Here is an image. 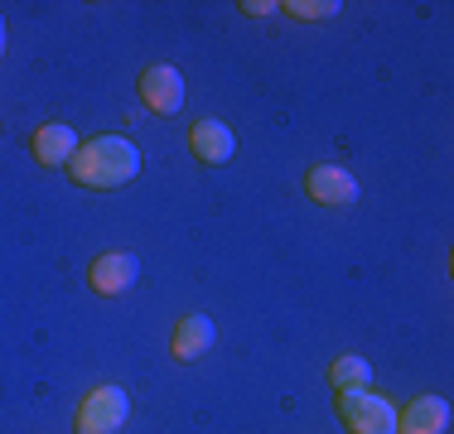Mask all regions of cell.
<instances>
[{"instance_id":"4fadbf2b","label":"cell","mask_w":454,"mask_h":434,"mask_svg":"<svg viewBox=\"0 0 454 434\" xmlns=\"http://www.w3.org/2000/svg\"><path fill=\"white\" fill-rule=\"evenodd\" d=\"M0 53H5V15H0Z\"/></svg>"},{"instance_id":"7a4b0ae2","label":"cell","mask_w":454,"mask_h":434,"mask_svg":"<svg viewBox=\"0 0 454 434\" xmlns=\"http://www.w3.org/2000/svg\"><path fill=\"white\" fill-rule=\"evenodd\" d=\"M333 410L348 425V434H396V410L387 396H372V391H339L333 396Z\"/></svg>"},{"instance_id":"277c9868","label":"cell","mask_w":454,"mask_h":434,"mask_svg":"<svg viewBox=\"0 0 454 434\" xmlns=\"http://www.w3.org/2000/svg\"><path fill=\"white\" fill-rule=\"evenodd\" d=\"M305 193L319 208H348V203H358V179L339 165H315L305 174Z\"/></svg>"},{"instance_id":"30bf717a","label":"cell","mask_w":454,"mask_h":434,"mask_svg":"<svg viewBox=\"0 0 454 434\" xmlns=\"http://www.w3.org/2000/svg\"><path fill=\"white\" fill-rule=\"evenodd\" d=\"M218 338V329H213L208 314H184L175 323V338H169V353L179 357V362H193V357H203Z\"/></svg>"},{"instance_id":"7c38bea8","label":"cell","mask_w":454,"mask_h":434,"mask_svg":"<svg viewBox=\"0 0 454 434\" xmlns=\"http://www.w3.org/2000/svg\"><path fill=\"white\" fill-rule=\"evenodd\" d=\"M276 10H286V15H295V19H329V15H339V0H290V5H276Z\"/></svg>"},{"instance_id":"8fae6325","label":"cell","mask_w":454,"mask_h":434,"mask_svg":"<svg viewBox=\"0 0 454 434\" xmlns=\"http://www.w3.org/2000/svg\"><path fill=\"white\" fill-rule=\"evenodd\" d=\"M329 382L339 386V391H367V382H372V362L358 353H348V357H333V367H329Z\"/></svg>"},{"instance_id":"52a82bcc","label":"cell","mask_w":454,"mask_h":434,"mask_svg":"<svg viewBox=\"0 0 454 434\" xmlns=\"http://www.w3.org/2000/svg\"><path fill=\"white\" fill-rule=\"evenodd\" d=\"M189 155L199 159V165H227V159L237 155V136H232V126H223V121H193L189 130Z\"/></svg>"},{"instance_id":"5b68a950","label":"cell","mask_w":454,"mask_h":434,"mask_svg":"<svg viewBox=\"0 0 454 434\" xmlns=\"http://www.w3.org/2000/svg\"><path fill=\"white\" fill-rule=\"evenodd\" d=\"M140 102L155 116H175L184 106V73L169 68V63H155V68L140 73Z\"/></svg>"},{"instance_id":"9c48e42d","label":"cell","mask_w":454,"mask_h":434,"mask_svg":"<svg viewBox=\"0 0 454 434\" xmlns=\"http://www.w3.org/2000/svg\"><path fill=\"white\" fill-rule=\"evenodd\" d=\"M29 150H35V159H39L44 169H59V165H68V159L78 155V130L63 126V121H49V126L35 130Z\"/></svg>"},{"instance_id":"ba28073f","label":"cell","mask_w":454,"mask_h":434,"mask_svg":"<svg viewBox=\"0 0 454 434\" xmlns=\"http://www.w3.org/2000/svg\"><path fill=\"white\" fill-rule=\"evenodd\" d=\"M445 430H450L445 396H416L406 410H396V434H445Z\"/></svg>"},{"instance_id":"6da1fadb","label":"cell","mask_w":454,"mask_h":434,"mask_svg":"<svg viewBox=\"0 0 454 434\" xmlns=\"http://www.w3.org/2000/svg\"><path fill=\"white\" fill-rule=\"evenodd\" d=\"M68 174L82 189H121L140 174V150L126 136H97L78 145V155L68 159Z\"/></svg>"},{"instance_id":"3957f363","label":"cell","mask_w":454,"mask_h":434,"mask_svg":"<svg viewBox=\"0 0 454 434\" xmlns=\"http://www.w3.org/2000/svg\"><path fill=\"white\" fill-rule=\"evenodd\" d=\"M126 415H131V396L121 386H92L73 415V434H116Z\"/></svg>"},{"instance_id":"8992f818","label":"cell","mask_w":454,"mask_h":434,"mask_svg":"<svg viewBox=\"0 0 454 434\" xmlns=\"http://www.w3.org/2000/svg\"><path fill=\"white\" fill-rule=\"evenodd\" d=\"M136 280H140V260L131 252H106V256H97L92 270H88V285L97 290V295H106V299L126 295Z\"/></svg>"}]
</instances>
